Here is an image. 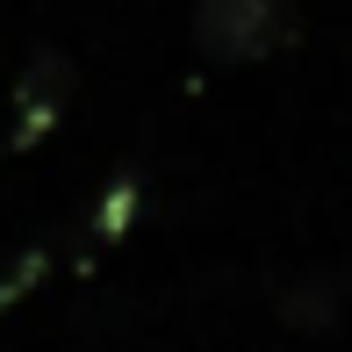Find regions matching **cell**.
I'll return each instance as SVG.
<instances>
[{"mask_svg":"<svg viewBox=\"0 0 352 352\" xmlns=\"http://www.w3.org/2000/svg\"><path fill=\"white\" fill-rule=\"evenodd\" d=\"M287 36H295V8L287 0H195V43L216 65L266 58Z\"/></svg>","mask_w":352,"mask_h":352,"instance_id":"6da1fadb","label":"cell"},{"mask_svg":"<svg viewBox=\"0 0 352 352\" xmlns=\"http://www.w3.org/2000/svg\"><path fill=\"white\" fill-rule=\"evenodd\" d=\"M72 87H79L72 51H58V43H36V51L22 58V72H14V130H8L14 151H29L36 137H51V130H58V116H65Z\"/></svg>","mask_w":352,"mask_h":352,"instance_id":"7a4b0ae2","label":"cell"},{"mask_svg":"<svg viewBox=\"0 0 352 352\" xmlns=\"http://www.w3.org/2000/svg\"><path fill=\"white\" fill-rule=\"evenodd\" d=\"M274 309L287 324H324V316H338V280H295L274 295Z\"/></svg>","mask_w":352,"mask_h":352,"instance_id":"3957f363","label":"cell"},{"mask_svg":"<svg viewBox=\"0 0 352 352\" xmlns=\"http://www.w3.org/2000/svg\"><path fill=\"white\" fill-rule=\"evenodd\" d=\"M137 201H144V187H137V173H116V180H108V195L94 201V237H122L130 230V216H137Z\"/></svg>","mask_w":352,"mask_h":352,"instance_id":"277c9868","label":"cell"},{"mask_svg":"<svg viewBox=\"0 0 352 352\" xmlns=\"http://www.w3.org/2000/svg\"><path fill=\"white\" fill-rule=\"evenodd\" d=\"M36 274H43V252H36V245H29V252H22V259H14V274H8V280H0V302H14V295H22V287H29V280H36Z\"/></svg>","mask_w":352,"mask_h":352,"instance_id":"5b68a950","label":"cell"}]
</instances>
